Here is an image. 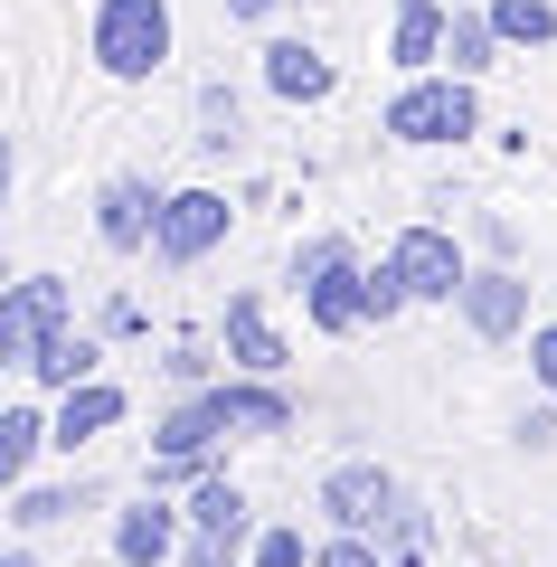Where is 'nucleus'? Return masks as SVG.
Wrapping results in <instances>:
<instances>
[{
	"mask_svg": "<svg viewBox=\"0 0 557 567\" xmlns=\"http://www.w3.org/2000/svg\"><path fill=\"white\" fill-rule=\"evenodd\" d=\"M444 10L435 0H398V29H388V66H406V76H425V66H444Z\"/></svg>",
	"mask_w": 557,
	"mask_h": 567,
	"instance_id": "13",
	"label": "nucleus"
},
{
	"mask_svg": "<svg viewBox=\"0 0 557 567\" xmlns=\"http://www.w3.org/2000/svg\"><path fill=\"white\" fill-rule=\"evenodd\" d=\"M529 369H538V388L557 398V322H538V331H529Z\"/></svg>",
	"mask_w": 557,
	"mask_h": 567,
	"instance_id": "29",
	"label": "nucleus"
},
{
	"mask_svg": "<svg viewBox=\"0 0 557 567\" xmlns=\"http://www.w3.org/2000/svg\"><path fill=\"white\" fill-rule=\"evenodd\" d=\"M492 29L510 48H548L557 39V10H548V0H492Z\"/></svg>",
	"mask_w": 557,
	"mask_h": 567,
	"instance_id": "22",
	"label": "nucleus"
},
{
	"mask_svg": "<svg viewBox=\"0 0 557 567\" xmlns=\"http://www.w3.org/2000/svg\"><path fill=\"white\" fill-rule=\"evenodd\" d=\"M388 539H398V567H416L435 529H425V511H398V520H388Z\"/></svg>",
	"mask_w": 557,
	"mask_h": 567,
	"instance_id": "26",
	"label": "nucleus"
},
{
	"mask_svg": "<svg viewBox=\"0 0 557 567\" xmlns=\"http://www.w3.org/2000/svg\"><path fill=\"white\" fill-rule=\"evenodd\" d=\"M388 265H398V284H406V303H454L463 284H473V265H463L454 227H406V237L388 246Z\"/></svg>",
	"mask_w": 557,
	"mask_h": 567,
	"instance_id": "5",
	"label": "nucleus"
},
{
	"mask_svg": "<svg viewBox=\"0 0 557 567\" xmlns=\"http://www.w3.org/2000/svg\"><path fill=\"white\" fill-rule=\"evenodd\" d=\"M0 567H39V558H29V548H10V558H0Z\"/></svg>",
	"mask_w": 557,
	"mask_h": 567,
	"instance_id": "32",
	"label": "nucleus"
},
{
	"mask_svg": "<svg viewBox=\"0 0 557 567\" xmlns=\"http://www.w3.org/2000/svg\"><path fill=\"white\" fill-rule=\"evenodd\" d=\"M152 227H161V189L142 181V171H123V181H104V199H95V237L114 246V256H133V246H152Z\"/></svg>",
	"mask_w": 557,
	"mask_h": 567,
	"instance_id": "8",
	"label": "nucleus"
},
{
	"mask_svg": "<svg viewBox=\"0 0 557 567\" xmlns=\"http://www.w3.org/2000/svg\"><path fill=\"white\" fill-rule=\"evenodd\" d=\"M312 567H388V558H379V539H350V529H340V539L321 548Z\"/></svg>",
	"mask_w": 557,
	"mask_h": 567,
	"instance_id": "27",
	"label": "nucleus"
},
{
	"mask_svg": "<svg viewBox=\"0 0 557 567\" xmlns=\"http://www.w3.org/2000/svg\"><path fill=\"white\" fill-rule=\"evenodd\" d=\"M265 85H275L283 104H321V95H331V58L302 48V39H275V48H265Z\"/></svg>",
	"mask_w": 557,
	"mask_h": 567,
	"instance_id": "14",
	"label": "nucleus"
},
{
	"mask_svg": "<svg viewBox=\"0 0 557 567\" xmlns=\"http://www.w3.org/2000/svg\"><path fill=\"white\" fill-rule=\"evenodd\" d=\"M406 312V284H398V265H379V275H369V322H398Z\"/></svg>",
	"mask_w": 557,
	"mask_h": 567,
	"instance_id": "25",
	"label": "nucleus"
},
{
	"mask_svg": "<svg viewBox=\"0 0 557 567\" xmlns=\"http://www.w3.org/2000/svg\"><path fill=\"white\" fill-rule=\"evenodd\" d=\"M227 360H237V379H275L283 369V331L265 322L256 293H227Z\"/></svg>",
	"mask_w": 557,
	"mask_h": 567,
	"instance_id": "11",
	"label": "nucleus"
},
{
	"mask_svg": "<svg viewBox=\"0 0 557 567\" xmlns=\"http://www.w3.org/2000/svg\"><path fill=\"white\" fill-rule=\"evenodd\" d=\"M189 520H199V539H227V548H256V529H246V492L227 483V473H208L199 502H189Z\"/></svg>",
	"mask_w": 557,
	"mask_h": 567,
	"instance_id": "17",
	"label": "nucleus"
},
{
	"mask_svg": "<svg viewBox=\"0 0 557 567\" xmlns=\"http://www.w3.org/2000/svg\"><path fill=\"white\" fill-rule=\"evenodd\" d=\"M76 511H95V492H85V483H48V492H20L10 520H20V529H58V520H76Z\"/></svg>",
	"mask_w": 557,
	"mask_h": 567,
	"instance_id": "20",
	"label": "nucleus"
},
{
	"mask_svg": "<svg viewBox=\"0 0 557 567\" xmlns=\"http://www.w3.org/2000/svg\"><path fill=\"white\" fill-rule=\"evenodd\" d=\"M218 416H227V435H283L293 425V398L275 379H218Z\"/></svg>",
	"mask_w": 557,
	"mask_h": 567,
	"instance_id": "12",
	"label": "nucleus"
},
{
	"mask_svg": "<svg viewBox=\"0 0 557 567\" xmlns=\"http://www.w3.org/2000/svg\"><path fill=\"white\" fill-rule=\"evenodd\" d=\"M388 133H398V142H416V152L482 133L473 85H463V76H406V85H398V104H388Z\"/></svg>",
	"mask_w": 557,
	"mask_h": 567,
	"instance_id": "2",
	"label": "nucleus"
},
{
	"mask_svg": "<svg viewBox=\"0 0 557 567\" xmlns=\"http://www.w3.org/2000/svg\"><path fill=\"white\" fill-rule=\"evenodd\" d=\"M340 256H350V246H340V237H312V246H293V293H302V284H312V275H331Z\"/></svg>",
	"mask_w": 557,
	"mask_h": 567,
	"instance_id": "24",
	"label": "nucleus"
},
{
	"mask_svg": "<svg viewBox=\"0 0 557 567\" xmlns=\"http://www.w3.org/2000/svg\"><path fill=\"white\" fill-rule=\"evenodd\" d=\"M321 548H302V529H256V548H246V567H312Z\"/></svg>",
	"mask_w": 557,
	"mask_h": 567,
	"instance_id": "23",
	"label": "nucleus"
},
{
	"mask_svg": "<svg viewBox=\"0 0 557 567\" xmlns=\"http://www.w3.org/2000/svg\"><path fill=\"white\" fill-rule=\"evenodd\" d=\"M39 445H58V416H39V406H10V416H0V483H10V492L29 483Z\"/></svg>",
	"mask_w": 557,
	"mask_h": 567,
	"instance_id": "16",
	"label": "nucleus"
},
{
	"mask_svg": "<svg viewBox=\"0 0 557 567\" xmlns=\"http://www.w3.org/2000/svg\"><path fill=\"white\" fill-rule=\"evenodd\" d=\"M171 379H179V388H208V341H179V350H171Z\"/></svg>",
	"mask_w": 557,
	"mask_h": 567,
	"instance_id": "30",
	"label": "nucleus"
},
{
	"mask_svg": "<svg viewBox=\"0 0 557 567\" xmlns=\"http://www.w3.org/2000/svg\"><path fill=\"white\" fill-rule=\"evenodd\" d=\"M171 548H179V511L161 502V492H142V502L114 520V567H161Z\"/></svg>",
	"mask_w": 557,
	"mask_h": 567,
	"instance_id": "9",
	"label": "nucleus"
},
{
	"mask_svg": "<svg viewBox=\"0 0 557 567\" xmlns=\"http://www.w3.org/2000/svg\"><path fill=\"white\" fill-rule=\"evenodd\" d=\"M492 48H501V29H492V10H454V29H444V76H492Z\"/></svg>",
	"mask_w": 557,
	"mask_h": 567,
	"instance_id": "18",
	"label": "nucleus"
},
{
	"mask_svg": "<svg viewBox=\"0 0 557 567\" xmlns=\"http://www.w3.org/2000/svg\"><path fill=\"white\" fill-rule=\"evenodd\" d=\"M454 303H463V331H473V341H510V331L529 322V284H519L510 265H482Z\"/></svg>",
	"mask_w": 557,
	"mask_h": 567,
	"instance_id": "7",
	"label": "nucleus"
},
{
	"mask_svg": "<svg viewBox=\"0 0 557 567\" xmlns=\"http://www.w3.org/2000/svg\"><path fill=\"white\" fill-rule=\"evenodd\" d=\"M227 20H275V0H227Z\"/></svg>",
	"mask_w": 557,
	"mask_h": 567,
	"instance_id": "31",
	"label": "nucleus"
},
{
	"mask_svg": "<svg viewBox=\"0 0 557 567\" xmlns=\"http://www.w3.org/2000/svg\"><path fill=\"white\" fill-rule=\"evenodd\" d=\"M218 237H227V199L218 189H171V199H161V227H152V256L161 265H199Z\"/></svg>",
	"mask_w": 557,
	"mask_h": 567,
	"instance_id": "6",
	"label": "nucleus"
},
{
	"mask_svg": "<svg viewBox=\"0 0 557 567\" xmlns=\"http://www.w3.org/2000/svg\"><path fill=\"white\" fill-rule=\"evenodd\" d=\"M95 360H104V341H95V331H58V341L39 350V369H29V379L66 398V388H85V379H95Z\"/></svg>",
	"mask_w": 557,
	"mask_h": 567,
	"instance_id": "19",
	"label": "nucleus"
},
{
	"mask_svg": "<svg viewBox=\"0 0 557 567\" xmlns=\"http://www.w3.org/2000/svg\"><path fill=\"white\" fill-rule=\"evenodd\" d=\"M519 445H557V398H538V406H519Z\"/></svg>",
	"mask_w": 557,
	"mask_h": 567,
	"instance_id": "28",
	"label": "nucleus"
},
{
	"mask_svg": "<svg viewBox=\"0 0 557 567\" xmlns=\"http://www.w3.org/2000/svg\"><path fill=\"white\" fill-rule=\"evenodd\" d=\"M104 425H123V388L85 379V388H66V398H58V445H66V454H76V445H95Z\"/></svg>",
	"mask_w": 557,
	"mask_h": 567,
	"instance_id": "15",
	"label": "nucleus"
},
{
	"mask_svg": "<svg viewBox=\"0 0 557 567\" xmlns=\"http://www.w3.org/2000/svg\"><path fill=\"white\" fill-rule=\"evenodd\" d=\"M302 312H312L321 331H359V322H369V265L340 256L331 275H312V284H302Z\"/></svg>",
	"mask_w": 557,
	"mask_h": 567,
	"instance_id": "10",
	"label": "nucleus"
},
{
	"mask_svg": "<svg viewBox=\"0 0 557 567\" xmlns=\"http://www.w3.org/2000/svg\"><path fill=\"white\" fill-rule=\"evenodd\" d=\"M398 511H406V492H398V473H388V464H331V473H321V520L350 529V539L388 529Z\"/></svg>",
	"mask_w": 557,
	"mask_h": 567,
	"instance_id": "4",
	"label": "nucleus"
},
{
	"mask_svg": "<svg viewBox=\"0 0 557 567\" xmlns=\"http://www.w3.org/2000/svg\"><path fill=\"white\" fill-rule=\"evenodd\" d=\"M171 58V0H95V66L114 85L161 76Z\"/></svg>",
	"mask_w": 557,
	"mask_h": 567,
	"instance_id": "1",
	"label": "nucleus"
},
{
	"mask_svg": "<svg viewBox=\"0 0 557 567\" xmlns=\"http://www.w3.org/2000/svg\"><path fill=\"white\" fill-rule=\"evenodd\" d=\"M58 331H76V322H66V284L58 275H20V284H10V303H0V360L29 379Z\"/></svg>",
	"mask_w": 557,
	"mask_h": 567,
	"instance_id": "3",
	"label": "nucleus"
},
{
	"mask_svg": "<svg viewBox=\"0 0 557 567\" xmlns=\"http://www.w3.org/2000/svg\"><path fill=\"white\" fill-rule=\"evenodd\" d=\"M246 142V104L227 85H199V152H237Z\"/></svg>",
	"mask_w": 557,
	"mask_h": 567,
	"instance_id": "21",
	"label": "nucleus"
}]
</instances>
